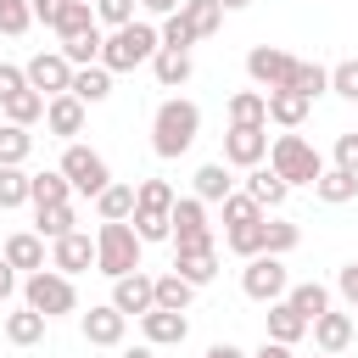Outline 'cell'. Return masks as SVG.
<instances>
[{"label": "cell", "instance_id": "cell-1", "mask_svg": "<svg viewBox=\"0 0 358 358\" xmlns=\"http://www.w3.org/2000/svg\"><path fill=\"white\" fill-rule=\"evenodd\" d=\"M196 134H201V106H196V101L168 95V101L151 112V151H157L162 162L185 157V151L196 145Z\"/></svg>", "mask_w": 358, "mask_h": 358}, {"label": "cell", "instance_id": "cell-2", "mask_svg": "<svg viewBox=\"0 0 358 358\" xmlns=\"http://www.w3.org/2000/svg\"><path fill=\"white\" fill-rule=\"evenodd\" d=\"M157 50H162L157 22H151V17H134V22H123V28H106V39H101V67H106V73H134V67H145Z\"/></svg>", "mask_w": 358, "mask_h": 358}, {"label": "cell", "instance_id": "cell-3", "mask_svg": "<svg viewBox=\"0 0 358 358\" xmlns=\"http://www.w3.org/2000/svg\"><path fill=\"white\" fill-rule=\"evenodd\" d=\"M140 252H145V241L134 235L129 218H101V229H95V268H101L106 280L134 274V268H140Z\"/></svg>", "mask_w": 358, "mask_h": 358}, {"label": "cell", "instance_id": "cell-4", "mask_svg": "<svg viewBox=\"0 0 358 358\" xmlns=\"http://www.w3.org/2000/svg\"><path fill=\"white\" fill-rule=\"evenodd\" d=\"M263 162H268V168H274V173H280V179H285L291 190H296V185H308V190H313V179L324 173V157H319V151H313V145H308V140H302L296 129L274 134V140H268V157H263Z\"/></svg>", "mask_w": 358, "mask_h": 358}, {"label": "cell", "instance_id": "cell-5", "mask_svg": "<svg viewBox=\"0 0 358 358\" xmlns=\"http://www.w3.org/2000/svg\"><path fill=\"white\" fill-rule=\"evenodd\" d=\"M22 302L34 313H45V319H67V313H78V285H73V274L45 263V268L22 274Z\"/></svg>", "mask_w": 358, "mask_h": 358}, {"label": "cell", "instance_id": "cell-6", "mask_svg": "<svg viewBox=\"0 0 358 358\" xmlns=\"http://www.w3.org/2000/svg\"><path fill=\"white\" fill-rule=\"evenodd\" d=\"M62 173H67V185H73V196H101L106 185H112V168H106V157L95 151V145H84V140H67L62 145V162H56Z\"/></svg>", "mask_w": 358, "mask_h": 358}, {"label": "cell", "instance_id": "cell-7", "mask_svg": "<svg viewBox=\"0 0 358 358\" xmlns=\"http://www.w3.org/2000/svg\"><path fill=\"white\" fill-rule=\"evenodd\" d=\"M168 246L173 252H207V246H218L213 224H207V201L173 196V207H168Z\"/></svg>", "mask_w": 358, "mask_h": 358}, {"label": "cell", "instance_id": "cell-8", "mask_svg": "<svg viewBox=\"0 0 358 358\" xmlns=\"http://www.w3.org/2000/svg\"><path fill=\"white\" fill-rule=\"evenodd\" d=\"M241 291L252 296V302H280L285 291H291V274H285V257H274V252H257V257H246V268H241Z\"/></svg>", "mask_w": 358, "mask_h": 358}, {"label": "cell", "instance_id": "cell-9", "mask_svg": "<svg viewBox=\"0 0 358 358\" xmlns=\"http://www.w3.org/2000/svg\"><path fill=\"white\" fill-rule=\"evenodd\" d=\"M291 73H296V56H291V50H280V45H252V50H246V78H252V90H285Z\"/></svg>", "mask_w": 358, "mask_h": 358}, {"label": "cell", "instance_id": "cell-10", "mask_svg": "<svg viewBox=\"0 0 358 358\" xmlns=\"http://www.w3.org/2000/svg\"><path fill=\"white\" fill-rule=\"evenodd\" d=\"M268 157V123H229L224 129V162L229 168H257Z\"/></svg>", "mask_w": 358, "mask_h": 358}, {"label": "cell", "instance_id": "cell-11", "mask_svg": "<svg viewBox=\"0 0 358 358\" xmlns=\"http://www.w3.org/2000/svg\"><path fill=\"white\" fill-rule=\"evenodd\" d=\"M22 78H28V90H39V95L50 101V95H62V90L73 84V62H67L62 50H34V56L22 62Z\"/></svg>", "mask_w": 358, "mask_h": 358}, {"label": "cell", "instance_id": "cell-12", "mask_svg": "<svg viewBox=\"0 0 358 358\" xmlns=\"http://www.w3.org/2000/svg\"><path fill=\"white\" fill-rule=\"evenodd\" d=\"M308 336H313V347H319V352H336V358H341V352L352 347V336H358V319H352L347 308H336V302H330V308L308 324Z\"/></svg>", "mask_w": 358, "mask_h": 358}, {"label": "cell", "instance_id": "cell-13", "mask_svg": "<svg viewBox=\"0 0 358 358\" xmlns=\"http://www.w3.org/2000/svg\"><path fill=\"white\" fill-rule=\"evenodd\" d=\"M78 330H84L90 347H123V336H129V313H117L112 302H95L90 313H78Z\"/></svg>", "mask_w": 358, "mask_h": 358}, {"label": "cell", "instance_id": "cell-14", "mask_svg": "<svg viewBox=\"0 0 358 358\" xmlns=\"http://www.w3.org/2000/svg\"><path fill=\"white\" fill-rule=\"evenodd\" d=\"M84 117H90V106H84L78 95H67V90H62V95H50V101H45V117H39V123L67 145V140H78V134H84Z\"/></svg>", "mask_w": 358, "mask_h": 358}, {"label": "cell", "instance_id": "cell-15", "mask_svg": "<svg viewBox=\"0 0 358 358\" xmlns=\"http://www.w3.org/2000/svg\"><path fill=\"white\" fill-rule=\"evenodd\" d=\"M50 268H62V274L95 268V235L90 229H67L62 241H50Z\"/></svg>", "mask_w": 358, "mask_h": 358}, {"label": "cell", "instance_id": "cell-16", "mask_svg": "<svg viewBox=\"0 0 358 358\" xmlns=\"http://www.w3.org/2000/svg\"><path fill=\"white\" fill-rule=\"evenodd\" d=\"M112 308H117V313H129V319L151 313V308H157L151 274H145V268H134V274H117V280H112Z\"/></svg>", "mask_w": 358, "mask_h": 358}, {"label": "cell", "instance_id": "cell-17", "mask_svg": "<svg viewBox=\"0 0 358 358\" xmlns=\"http://www.w3.org/2000/svg\"><path fill=\"white\" fill-rule=\"evenodd\" d=\"M140 336H145L151 347H179V341L190 336V313H173V308H151V313H140Z\"/></svg>", "mask_w": 358, "mask_h": 358}, {"label": "cell", "instance_id": "cell-18", "mask_svg": "<svg viewBox=\"0 0 358 358\" xmlns=\"http://www.w3.org/2000/svg\"><path fill=\"white\" fill-rule=\"evenodd\" d=\"M263 101H268V123H280V129H302L308 112H313V101L296 95L291 84H285V90H263Z\"/></svg>", "mask_w": 358, "mask_h": 358}, {"label": "cell", "instance_id": "cell-19", "mask_svg": "<svg viewBox=\"0 0 358 358\" xmlns=\"http://www.w3.org/2000/svg\"><path fill=\"white\" fill-rule=\"evenodd\" d=\"M241 190H246V196H252L257 207H268V213H274V207H285V196H291V185H285V179H280V173H274L268 162L246 168V185H241Z\"/></svg>", "mask_w": 358, "mask_h": 358}, {"label": "cell", "instance_id": "cell-20", "mask_svg": "<svg viewBox=\"0 0 358 358\" xmlns=\"http://www.w3.org/2000/svg\"><path fill=\"white\" fill-rule=\"evenodd\" d=\"M263 336L268 341H285V347H296L302 336H308V319L280 296V302H268V313H263Z\"/></svg>", "mask_w": 358, "mask_h": 358}, {"label": "cell", "instance_id": "cell-21", "mask_svg": "<svg viewBox=\"0 0 358 358\" xmlns=\"http://www.w3.org/2000/svg\"><path fill=\"white\" fill-rule=\"evenodd\" d=\"M229 190H235V179H229V162H224V157H218V162H201L196 179H190V196L207 201V207H218Z\"/></svg>", "mask_w": 358, "mask_h": 358}, {"label": "cell", "instance_id": "cell-22", "mask_svg": "<svg viewBox=\"0 0 358 358\" xmlns=\"http://www.w3.org/2000/svg\"><path fill=\"white\" fill-rule=\"evenodd\" d=\"M0 257H6L17 274H34V268H45V241H39L34 229H17V235H6Z\"/></svg>", "mask_w": 358, "mask_h": 358}, {"label": "cell", "instance_id": "cell-23", "mask_svg": "<svg viewBox=\"0 0 358 358\" xmlns=\"http://www.w3.org/2000/svg\"><path fill=\"white\" fill-rule=\"evenodd\" d=\"M151 78H157L162 90H185V84L196 78L190 50H157V56H151Z\"/></svg>", "mask_w": 358, "mask_h": 358}, {"label": "cell", "instance_id": "cell-24", "mask_svg": "<svg viewBox=\"0 0 358 358\" xmlns=\"http://www.w3.org/2000/svg\"><path fill=\"white\" fill-rule=\"evenodd\" d=\"M67 95H78L84 106H101V101L112 95V73H106L101 62H90V67H73V84H67Z\"/></svg>", "mask_w": 358, "mask_h": 358}, {"label": "cell", "instance_id": "cell-25", "mask_svg": "<svg viewBox=\"0 0 358 358\" xmlns=\"http://www.w3.org/2000/svg\"><path fill=\"white\" fill-rule=\"evenodd\" d=\"M151 291H157V308H173V313H190V302H196V285H190L179 268L151 274Z\"/></svg>", "mask_w": 358, "mask_h": 358}, {"label": "cell", "instance_id": "cell-26", "mask_svg": "<svg viewBox=\"0 0 358 358\" xmlns=\"http://www.w3.org/2000/svg\"><path fill=\"white\" fill-rule=\"evenodd\" d=\"M313 196H319L324 207H341V201H352V196H358V173H347V168H336V162H330V168L313 179Z\"/></svg>", "mask_w": 358, "mask_h": 358}, {"label": "cell", "instance_id": "cell-27", "mask_svg": "<svg viewBox=\"0 0 358 358\" xmlns=\"http://www.w3.org/2000/svg\"><path fill=\"white\" fill-rule=\"evenodd\" d=\"M67 229H78V213H73V201L34 207V235H39V241H62Z\"/></svg>", "mask_w": 358, "mask_h": 358}, {"label": "cell", "instance_id": "cell-28", "mask_svg": "<svg viewBox=\"0 0 358 358\" xmlns=\"http://www.w3.org/2000/svg\"><path fill=\"white\" fill-rule=\"evenodd\" d=\"M45 324H50V319L22 302L17 313H6V341H11V347H39V341H45Z\"/></svg>", "mask_w": 358, "mask_h": 358}, {"label": "cell", "instance_id": "cell-29", "mask_svg": "<svg viewBox=\"0 0 358 358\" xmlns=\"http://www.w3.org/2000/svg\"><path fill=\"white\" fill-rule=\"evenodd\" d=\"M28 201L34 207H50V201H73V185L62 168H45V173H28Z\"/></svg>", "mask_w": 358, "mask_h": 358}, {"label": "cell", "instance_id": "cell-30", "mask_svg": "<svg viewBox=\"0 0 358 358\" xmlns=\"http://www.w3.org/2000/svg\"><path fill=\"white\" fill-rule=\"evenodd\" d=\"M285 302L313 324L324 308H330V285H319V280H291V291H285Z\"/></svg>", "mask_w": 358, "mask_h": 358}, {"label": "cell", "instance_id": "cell-31", "mask_svg": "<svg viewBox=\"0 0 358 358\" xmlns=\"http://www.w3.org/2000/svg\"><path fill=\"white\" fill-rule=\"evenodd\" d=\"M179 17L190 22L196 39H213V34L224 28V6H218V0H179Z\"/></svg>", "mask_w": 358, "mask_h": 358}, {"label": "cell", "instance_id": "cell-32", "mask_svg": "<svg viewBox=\"0 0 358 358\" xmlns=\"http://www.w3.org/2000/svg\"><path fill=\"white\" fill-rule=\"evenodd\" d=\"M0 117H6V123L34 129V123L45 117V95H39V90H17V95H6V101H0Z\"/></svg>", "mask_w": 358, "mask_h": 358}, {"label": "cell", "instance_id": "cell-33", "mask_svg": "<svg viewBox=\"0 0 358 358\" xmlns=\"http://www.w3.org/2000/svg\"><path fill=\"white\" fill-rule=\"evenodd\" d=\"M173 268L201 291V285H213V274H218V246H207V252H173Z\"/></svg>", "mask_w": 358, "mask_h": 358}, {"label": "cell", "instance_id": "cell-34", "mask_svg": "<svg viewBox=\"0 0 358 358\" xmlns=\"http://www.w3.org/2000/svg\"><path fill=\"white\" fill-rule=\"evenodd\" d=\"M84 28H95V6H90V0H62L50 34H56V39H73V34H84Z\"/></svg>", "mask_w": 358, "mask_h": 358}, {"label": "cell", "instance_id": "cell-35", "mask_svg": "<svg viewBox=\"0 0 358 358\" xmlns=\"http://www.w3.org/2000/svg\"><path fill=\"white\" fill-rule=\"evenodd\" d=\"M28 157H34V134L22 123H6L0 117V168H22Z\"/></svg>", "mask_w": 358, "mask_h": 358}, {"label": "cell", "instance_id": "cell-36", "mask_svg": "<svg viewBox=\"0 0 358 358\" xmlns=\"http://www.w3.org/2000/svg\"><path fill=\"white\" fill-rule=\"evenodd\" d=\"M101 39H106V28L95 22V28H84V34H73V39H62L56 50L73 62V67H90V62H101Z\"/></svg>", "mask_w": 358, "mask_h": 358}, {"label": "cell", "instance_id": "cell-37", "mask_svg": "<svg viewBox=\"0 0 358 358\" xmlns=\"http://www.w3.org/2000/svg\"><path fill=\"white\" fill-rule=\"evenodd\" d=\"M224 117H229V123H268V101H263V90H235V95L224 101Z\"/></svg>", "mask_w": 358, "mask_h": 358}, {"label": "cell", "instance_id": "cell-38", "mask_svg": "<svg viewBox=\"0 0 358 358\" xmlns=\"http://www.w3.org/2000/svg\"><path fill=\"white\" fill-rule=\"evenodd\" d=\"M291 90H296V95H308V101H319V95H330V67H324V62H302V56H296V73H291Z\"/></svg>", "mask_w": 358, "mask_h": 358}, {"label": "cell", "instance_id": "cell-39", "mask_svg": "<svg viewBox=\"0 0 358 358\" xmlns=\"http://www.w3.org/2000/svg\"><path fill=\"white\" fill-rule=\"evenodd\" d=\"M173 196H179V190H173L168 179H140V185H134V207H140V213H168Z\"/></svg>", "mask_w": 358, "mask_h": 358}, {"label": "cell", "instance_id": "cell-40", "mask_svg": "<svg viewBox=\"0 0 358 358\" xmlns=\"http://www.w3.org/2000/svg\"><path fill=\"white\" fill-rule=\"evenodd\" d=\"M95 213H101V218H129V213H134V185L112 179V185L95 196Z\"/></svg>", "mask_w": 358, "mask_h": 358}, {"label": "cell", "instance_id": "cell-41", "mask_svg": "<svg viewBox=\"0 0 358 358\" xmlns=\"http://www.w3.org/2000/svg\"><path fill=\"white\" fill-rule=\"evenodd\" d=\"M224 246H229L241 263L257 257V252H263V218H257V224H229V229H224Z\"/></svg>", "mask_w": 358, "mask_h": 358}, {"label": "cell", "instance_id": "cell-42", "mask_svg": "<svg viewBox=\"0 0 358 358\" xmlns=\"http://www.w3.org/2000/svg\"><path fill=\"white\" fill-rule=\"evenodd\" d=\"M296 241H302V229H296L291 218H268V213H263V252L285 257V252H291Z\"/></svg>", "mask_w": 358, "mask_h": 358}, {"label": "cell", "instance_id": "cell-43", "mask_svg": "<svg viewBox=\"0 0 358 358\" xmlns=\"http://www.w3.org/2000/svg\"><path fill=\"white\" fill-rule=\"evenodd\" d=\"M218 213H224V229H229V224H257V218H263L268 207H257V201H252L246 190H229V196L218 201Z\"/></svg>", "mask_w": 358, "mask_h": 358}, {"label": "cell", "instance_id": "cell-44", "mask_svg": "<svg viewBox=\"0 0 358 358\" xmlns=\"http://www.w3.org/2000/svg\"><path fill=\"white\" fill-rule=\"evenodd\" d=\"M157 39H162V50H190V45H196V34H190V22H185L179 11L157 17Z\"/></svg>", "mask_w": 358, "mask_h": 358}, {"label": "cell", "instance_id": "cell-45", "mask_svg": "<svg viewBox=\"0 0 358 358\" xmlns=\"http://www.w3.org/2000/svg\"><path fill=\"white\" fill-rule=\"evenodd\" d=\"M34 28V6L28 0H0V34L6 39H22Z\"/></svg>", "mask_w": 358, "mask_h": 358}, {"label": "cell", "instance_id": "cell-46", "mask_svg": "<svg viewBox=\"0 0 358 358\" xmlns=\"http://www.w3.org/2000/svg\"><path fill=\"white\" fill-rule=\"evenodd\" d=\"M22 201H28V173L22 168H0V213H11Z\"/></svg>", "mask_w": 358, "mask_h": 358}, {"label": "cell", "instance_id": "cell-47", "mask_svg": "<svg viewBox=\"0 0 358 358\" xmlns=\"http://www.w3.org/2000/svg\"><path fill=\"white\" fill-rule=\"evenodd\" d=\"M95 6V22L101 28H123V22H134V11H140V0H90Z\"/></svg>", "mask_w": 358, "mask_h": 358}, {"label": "cell", "instance_id": "cell-48", "mask_svg": "<svg viewBox=\"0 0 358 358\" xmlns=\"http://www.w3.org/2000/svg\"><path fill=\"white\" fill-rule=\"evenodd\" d=\"M330 95H341V101L358 106V56H347V62L330 67Z\"/></svg>", "mask_w": 358, "mask_h": 358}, {"label": "cell", "instance_id": "cell-49", "mask_svg": "<svg viewBox=\"0 0 358 358\" xmlns=\"http://www.w3.org/2000/svg\"><path fill=\"white\" fill-rule=\"evenodd\" d=\"M129 224H134V235H140L145 246H151V241H168V213H140V207H134Z\"/></svg>", "mask_w": 358, "mask_h": 358}, {"label": "cell", "instance_id": "cell-50", "mask_svg": "<svg viewBox=\"0 0 358 358\" xmlns=\"http://www.w3.org/2000/svg\"><path fill=\"white\" fill-rule=\"evenodd\" d=\"M336 291H341L347 308H358V263H341L336 268Z\"/></svg>", "mask_w": 358, "mask_h": 358}, {"label": "cell", "instance_id": "cell-51", "mask_svg": "<svg viewBox=\"0 0 358 358\" xmlns=\"http://www.w3.org/2000/svg\"><path fill=\"white\" fill-rule=\"evenodd\" d=\"M336 168L358 173V134H336Z\"/></svg>", "mask_w": 358, "mask_h": 358}, {"label": "cell", "instance_id": "cell-52", "mask_svg": "<svg viewBox=\"0 0 358 358\" xmlns=\"http://www.w3.org/2000/svg\"><path fill=\"white\" fill-rule=\"evenodd\" d=\"M17 90H28L22 67H17V62H0V101H6V95H17Z\"/></svg>", "mask_w": 358, "mask_h": 358}, {"label": "cell", "instance_id": "cell-53", "mask_svg": "<svg viewBox=\"0 0 358 358\" xmlns=\"http://www.w3.org/2000/svg\"><path fill=\"white\" fill-rule=\"evenodd\" d=\"M17 291H22V274H17V268H11L6 257H0V302H11Z\"/></svg>", "mask_w": 358, "mask_h": 358}, {"label": "cell", "instance_id": "cell-54", "mask_svg": "<svg viewBox=\"0 0 358 358\" xmlns=\"http://www.w3.org/2000/svg\"><path fill=\"white\" fill-rule=\"evenodd\" d=\"M28 6H34V22H45V28H50V22H56V6H62V0H28Z\"/></svg>", "mask_w": 358, "mask_h": 358}, {"label": "cell", "instance_id": "cell-55", "mask_svg": "<svg viewBox=\"0 0 358 358\" xmlns=\"http://www.w3.org/2000/svg\"><path fill=\"white\" fill-rule=\"evenodd\" d=\"M246 358H291V347H285V341H268V336H263V347H257V352H246Z\"/></svg>", "mask_w": 358, "mask_h": 358}, {"label": "cell", "instance_id": "cell-56", "mask_svg": "<svg viewBox=\"0 0 358 358\" xmlns=\"http://www.w3.org/2000/svg\"><path fill=\"white\" fill-rule=\"evenodd\" d=\"M140 11L145 17H168V11H179V0H140Z\"/></svg>", "mask_w": 358, "mask_h": 358}, {"label": "cell", "instance_id": "cell-57", "mask_svg": "<svg viewBox=\"0 0 358 358\" xmlns=\"http://www.w3.org/2000/svg\"><path fill=\"white\" fill-rule=\"evenodd\" d=\"M201 358H246V352H241V347H235V341H213V347H207V352H201Z\"/></svg>", "mask_w": 358, "mask_h": 358}, {"label": "cell", "instance_id": "cell-58", "mask_svg": "<svg viewBox=\"0 0 358 358\" xmlns=\"http://www.w3.org/2000/svg\"><path fill=\"white\" fill-rule=\"evenodd\" d=\"M117 358H157V347H151V341H140V347H117Z\"/></svg>", "mask_w": 358, "mask_h": 358}, {"label": "cell", "instance_id": "cell-59", "mask_svg": "<svg viewBox=\"0 0 358 358\" xmlns=\"http://www.w3.org/2000/svg\"><path fill=\"white\" fill-rule=\"evenodd\" d=\"M218 6H224V11H246L252 0H218Z\"/></svg>", "mask_w": 358, "mask_h": 358}, {"label": "cell", "instance_id": "cell-60", "mask_svg": "<svg viewBox=\"0 0 358 358\" xmlns=\"http://www.w3.org/2000/svg\"><path fill=\"white\" fill-rule=\"evenodd\" d=\"M313 358H336V352H313Z\"/></svg>", "mask_w": 358, "mask_h": 358}, {"label": "cell", "instance_id": "cell-61", "mask_svg": "<svg viewBox=\"0 0 358 358\" xmlns=\"http://www.w3.org/2000/svg\"><path fill=\"white\" fill-rule=\"evenodd\" d=\"M352 319H358V308H352Z\"/></svg>", "mask_w": 358, "mask_h": 358}]
</instances>
